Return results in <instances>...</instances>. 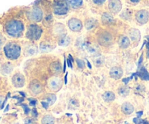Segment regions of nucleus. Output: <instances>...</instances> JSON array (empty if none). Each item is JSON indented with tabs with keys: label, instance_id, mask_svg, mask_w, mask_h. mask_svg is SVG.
Masks as SVG:
<instances>
[{
	"label": "nucleus",
	"instance_id": "5701e85b",
	"mask_svg": "<svg viewBox=\"0 0 149 124\" xmlns=\"http://www.w3.org/2000/svg\"><path fill=\"white\" fill-rule=\"evenodd\" d=\"M122 111L123 112V113H125V115H130L133 113L134 111V107L131 103H124L122 105Z\"/></svg>",
	"mask_w": 149,
	"mask_h": 124
},
{
	"label": "nucleus",
	"instance_id": "423d86ee",
	"mask_svg": "<svg viewBox=\"0 0 149 124\" xmlns=\"http://www.w3.org/2000/svg\"><path fill=\"white\" fill-rule=\"evenodd\" d=\"M107 10L113 16L118 15L123 10V2L122 0H107Z\"/></svg>",
	"mask_w": 149,
	"mask_h": 124
},
{
	"label": "nucleus",
	"instance_id": "1a4fd4ad",
	"mask_svg": "<svg viewBox=\"0 0 149 124\" xmlns=\"http://www.w3.org/2000/svg\"><path fill=\"white\" fill-rule=\"evenodd\" d=\"M67 26L73 32H80L84 27V23L79 17L72 16L67 20Z\"/></svg>",
	"mask_w": 149,
	"mask_h": 124
},
{
	"label": "nucleus",
	"instance_id": "c756f323",
	"mask_svg": "<svg viewBox=\"0 0 149 124\" xmlns=\"http://www.w3.org/2000/svg\"><path fill=\"white\" fill-rule=\"evenodd\" d=\"M42 124H55V118L50 115H46L42 118Z\"/></svg>",
	"mask_w": 149,
	"mask_h": 124
},
{
	"label": "nucleus",
	"instance_id": "0eeeda50",
	"mask_svg": "<svg viewBox=\"0 0 149 124\" xmlns=\"http://www.w3.org/2000/svg\"><path fill=\"white\" fill-rule=\"evenodd\" d=\"M134 19L140 26H143L149 21V10L147 9H140L134 12Z\"/></svg>",
	"mask_w": 149,
	"mask_h": 124
},
{
	"label": "nucleus",
	"instance_id": "58836bf2",
	"mask_svg": "<svg viewBox=\"0 0 149 124\" xmlns=\"http://www.w3.org/2000/svg\"><path fill=\"white\" fill-rule=\"evenodd\" d=\"M133 122L135 124H141L143 123V121L140 118H133Z\"/></svg>",
	"mask_w": 149,
	"mask_h": 124
},
{
	"label": "nucleus",
	"instance_id": "bb28decb",
	"mask_svg": "<svg viewBox=\"0 0 149 124\" xmlns=\"http://www.w3.org/2000/svg\"><path fill=\"white\" fill-rule=\"evenodd\" d=\"M71 42V38L68 35H64V36L59 37L58 40V44L61 46H66Z\"/></svg>",
	"mask_w": 149,
	"mask_h": 124
},
{
	"label": "nucleus",
	"instance_id": "7ed1b4c3",
	"mask_svg": "<svg viewBox=\"0 0 149 124\" xmlns=\"http://www.w3.org/2000/svg\"><path fill=\"white\" fill-rule=\"evenodd\" d=\"M71 8L65 0H53L52 3V14L58 17H64L69 13Z\"/></svg>",
	"mask_w": 149,
	"mask_h": 124
},
{
	"label": "nucleus",
	"instance_id": "f8f14e48",
	"mask_svg": "<svg viewBox=\"0 0 149 124\" xmlns=\"http://www.w3.org/2000/svg\"><path fill=\"white\" fill-rule=\"evenodd\" d=\"M11 81L13 85L15 88H22L24 87L25 84H26V78L23 74L20 73H17L13 76Z\"/></svg>",
	"mask_w": 149,
	"mask_h": 124
},
{
	"label": "nucleus",
	"instance_id": "4be33fe9",
	"mask_svg": "<svg viewBox=\"0 0 149 124\" xmlns=\"http://www.w3.org/2000/svg\"><path fill=\"white\" fill-rule=\"evenodd\" d=\"M13 69H14V67H13V64L7 62L1 65V69H0V72H1V73L3 74V75L7 76L10 75V74L13 72Z\"/></svg>",
	"mask_w": 149,
	"mask_h": 124
},
{
	"label": "nucleus",
	"instance_id": "f3484780",
	"mask_svg": "<svg viewBox=\"0 0 149 124\" xmlns=\"http://www.w3.org/2000/svg\"><path fill=\"white\" fill-rule=\"evenodd\" d=\"M53 31L59 37L66 35V29L65 26L61 23H56L53 26Z\"/></svg>",
	"mask_w": 149,
	"mask_h": 124
},
{
	"label": "nucleus",
	"instance_id": "a878e982",
	"mask_svg": "<svg viewBox=\"0 0 149 124\" xmlns=\"http://www.w3.org/2000/svg\"><path fill=\"white\" fill-rule=\"evenodd\" d=\"M103 97V100H104L105 102H107V103H109V102H112L115 100L116 98V96H115V94L113 92V91H108L104 92V94L102 96Z\"/></svg>",
	"mask_w": 149,
	"mask_h": 124
},
{
	"label": "nucleus",
	"instance_id": "6ab92c4d",
	"mask_svg": "<svg viewBox=\"0 0 149 124\" xmlns=\"http://www.w3.org/2000/svg\"><path fill=\"white\" fill-rule=\"evenodd\" d=\"M128 36L129 38L133 42H138L141 39V32L138 30V28H132L129 30L128 32Z\"/></svg>",
	"mask_w": 149,
	"mask_h": 124
},
{
	"label": "nucleus",
	"instance_id": "49530a36",
	"mask_svg": "<svg viewBox=\"0 0 149 124\" xmlns=\"http://www.w3.org/2000/svg\"><path fill=\"white\" fill-rule=\"evenodd\" d=\"M15 124H20V123H15Z\"/></svg>",
	"mask_w": 149,
	"mask_h": 124
},
{
	"label": "nucleus",
	"instance_id": "6e6552de",
	"mask_svg": "<svg viewBox=\"0 0 149 124\" xmlns=\"http://www.w3.org/2000/svg\"><path fill=\"white\" fill-rule=\"evenodd\" d=\"M97 42L102 46L107 47L113 44V36L107 30H102L97 34Z\"/></svg>",
	"mask_w": 149,
	"mask_h": 124
},
{
	"label": "nucleus",
	"instance_id": "aec40b11",
	"mask_svg": "<svg viewBox=\"0 0 149 124\" xmlns=\"http://www.w3.org/2000/svg\"><path fill=\"white\" fill-rule=\"evenodd\" d=\"M49 68H50L51 72L55 75H59L63 71L62 65L59 61H55V62H52L50 64Z\"/></svg>",
	"mask_w": 149,
	"mask_h": 124
},
{
	"label": "nucleus",
	"instance_id": "9b49d317",
	"mask_svg": "<svg viewBox=\"0 0 149 124\" xmlns=\"http://www.w3.org/2000/svg\"><path fill=\"white\" fill-rule=\"evenodd\" d=\"M63 84V82L61 78L57 76L52 77L49 81V88L51 91L57 92L61 89Z\"/></svg>",
	"mask_w": 149,
	"mask_h": 124
},
{
	"label": "nucleus",
	"instance_id": "2f4dec72",
	"mask_svg": "<svg viewBox=\"0 0 149 124\" xmlns=\"http://www.w3.org/2000/svg\"><path fill=\"white\" fill-rule=\"evenodd\" d=\"M88 52L91 55H97L98 53V49H97V46H87L86 48Z\"/></svg>",
	"mask_w": 149,
	"mask_h": 124
},
{
	"label": "nucleus",
	"instance_id": "f257e3e1",
	"mask_svg": "<svg viewBox=\"0 0 149 124\" xmlns=\"http://www.w3.org/2000/svg\"><path fill=\"white\" fill-rule=\"evenodd\" d=\"M6 33L13 38L20 37L25 30V23L18 17H10L7 19L4 25Z\"/></svg>",
	"mask_w": 149,
	"mask_h": 124
},
{
	"label": "nucleus",
	"instance_id": "412c9836",
	"mask_svg": "<svg viewBox=\"0 0 149 124\" xmlns=\"http://www.w3.org/2000/svg\"><path fill=\"white\" fill-rule=\"evenodd\" d=\"M118 44L119 45V47L122 48V49H127L130 46V39L128 36L123 35V36H121L119 38Z\"/></svg>",
	"mask_w": 149,
	"mask_h": 124
},
{
	"label": "nucleus",
	"instance_id": "7c9ffc66",
	"mask_svg": "<svg viewBox=\"0 0 149 124\" xmlns=\"http://www.w3.org/2000/svg\"><path fill=\"white\" fill-rule=\"evenodd\" d=\"M104 58L102 57H98L97 56L95 59L94 60V63L96 67H102L104 65Z\"/></svg>",
	"mask_w": 149,
	"mask_h": 124
},
{
	"label": "nucleus",
	"instance_id": "39448f33",
	"mask_svg": "<svg viewBox=\"0 0 149 124\" xmlns=\"http://www.w3.org/2000/svg\"><path fill=\"white\" fill-rule=\"evenodd\" d=\"M42 33H43V29L42 26L38 23H31L26 28V36L28 39L31 41L39 40L42 36Z\"/></svg>",
	"mask_w": 149,
	"mask_h": 124
},
{
	"label": "nucleus",
	"instance_id": "c85d7f7f",
	"mask_svg": "<svg viewBox=\"0 0 149 124\" xmlns=\"http://www.w3.org/2000/svg\"><path fill=\"white\" fill-rule=\"evenodd\" d=\"M130 91V89L127 86H122V87H119V89H118V93H119V95L124 97L129 95Z\"/></svg>",
	"mask_w": 149,
	"mask_h": 124
},
{
	"label": "nucleus",
	"instance_id": "ea45409f",
	"mask_svg": "<svg viewBox=\"0 0 149 124\" xmlns=\"http://www.w3.org/2000/svg\"><path fill=\"white\" fill-rule=\"evenodd\" d=\"M4 96L0 95V108H1V106H2V104L3 103H4Z\"/></svg>",
	"mask_w": 149,
	"mask_h": 124
},
{
	"label": "nucleus",
	"instance_id": "a18cd8bd",
	"mask_svg": "<svg viewBox=\"0 0 149 124\" xmlns=\"http://www.w3.org/2000/svg\"><path fill=\"white\" fill-rule=\"evenodd\" d=\"M143 124H149V122L145 121V122H143Z\"/></svg>",
	"mask_w": 149,
	"mask_h": 124
},
{
	"label": "nucleus",
	"instance_id": "a211bd4d",
	"mask_svg": "<svg viewBox=\"0 0 149 124\" xmlns=\"http://www.w3.org/2000/svg\"><path fill=\"white\" fill-rule=\"evenodd\" d=\"M98 23L99 22L97 19L94 18V17H89V18L85 20L84 23V26L87 30H90L95 28L98 25Z\"/></svg>",
	"mask_w": 149,
	"mask_h": 124
},
{
	"label": "nucleus",
	"instance_id": "f704fd0d",
	"mask_svg": "<svg viewBox=\"0 0 149 124\" xmlns=\"http://www.w3.org/2000/svg\"><path fill=\"white\" fill-rule=\"evenodd\" d=\"M79 104L76 100H71L69 103V107L70 108H75L76 107H78Z\"/></svg>",
	"mask_w": 149,
	"mask_h": 124
},
{
	"label": "nucleus",
	"instance_id": "2eb2a0df",
	"mask_svg": "<svg viewBox=\"0 0 149 124\" xmlns=\"http://www.w3.org/2000/svg\"><path fill=\"white\" fill-rule=\"evenodd\" d=\"M56 95L54 94H48L45 97V100L42 101V105L45 108H48L49 106L52 105L56 101Z\"/></svg>",
	"mask_w": 149,
	"mask_h": 124
},
{
	"label": "nucleus",
	"instance_id": "4c0bfd02",
	"mask_svg": "<svg viewBox=\"0 0 149 124\" xmlns=\"http://www.w3.org/2000/svg\"><path fill=\"white\" fill-rule=\"evenodd\" d=\"M4 42H5V38H4V36L0 33V48L3 46Z\"/></svg>",
	"mask_w": 149,
	"mask_h": 124
},
{
	"label": "nucleus",
	"instance_id": "b1692460",
	"mask_svg": "<svg viewBox=\"0 0 149 124\" xmlns=\"http://www.w3.org/2000/svg\"><path fill=\"white\" fill-rule=\"evenodd\" d=\"M39 47L43 52H50L55 49V46L48 42H42L39 44Z\"/></svg>",
	"mask_w": 149,
	"mask_h": 124
},
{
	"label": "nucleus",
	"instance_id": "e433bc0d",
	"mask_svg": "<svg viewBox=\"0 0 149 124\" xmlns=\"http://www.w3.org/2000/svg\"><path fill=\"white\" fill-rule=\"evenodd\" d=\"M142 0H127L128 4H131L132 6H135V5H138Z\"/></svg>",
	"mask_w": 149,
	"mask_h": 124
},
{
	"label": "nucleus",
	"instance_id": "20e7f679",
	"mask_svg": "<svg viewBox=\"0 0 149 124\" xmlns=\"http://www.w3.org/2000/svg\"><path fill=\"white\" fill-rule=\"evenodd\" d=\"M4 53L7 59L15 60L20 56L21 47L16 42H7L4 46Z\"/></svg>",
	"mask_w": 149,
	"mask_h": 124
},
{
	"label": "nucleus",
	"instance_id": "cd10ccee",
	"mask_svg": "<svg viewBox=\"0 0 149 124\" xmlns=\"http://www.w3.org/2000/svg\"><path fill=\"white\" fill-rule=\"evenodd\" d=\"M37 53V48L33 45H29L25 49V55L26 56H32Z\"/></svg>",
	"mask_w": 149,
	"mask_h": 124
},
{
	"label": "nucleus",
	"instance_id": "393cba45",
	"mask_svg": "<svg viewBox=\"0 0 149 124\" xmlns=\"http://www.w3.org/2000/svg\"><path fill=\"white\" fill-rule=\"evenodd\" d=\"M132 15H133V12L130 9H125V10H122L119 15L122 19H124L125 20H129L131 19Z\"/></svg>",
	"mask_w": 149,
	"mask_h": 124
},
{
	"label": "nucleus",
	"instance_id": "c03bdc74",
	"mask_svg": "<svg viewBox=\"0 0 149 124\" xmlns=\"http://www.w3.org/2000/svg\"><path fill=\"white\" fill-rule=\"evenodd\" d=\"M137 114H138V118H140V117H141V116H142V114H143V112L141 111V112H140V113H137Z\"/></svg>",
	"mask_w": 149,
	"mask_h": 124
},
{
	"label": "nucleus",
	"instance_id": "9d476101",
	"mask_svg": "<svg viewBox=\"0 0 149 124\" xmlns=\"http://www.w3.org/2000/svg\"><path fill=\"white\" fill-rule=\"evenodd\" d=\"M100 21L104 26H112L116 23V20L114 16L111 14L109 12H103L100 16Z\"/></svg>",
	"mask_w": 149,
	"mask_h": 124
},
{
	"label": "nucleus",
	"instance_id": "c9c22d12",
	"mask_svg": "<svg viewBox=\"0 0 149 124\" xmlns=\"http://www.w3.org/2000/svg\"><path fill=\"white\" fill-rule=\"evenodd\" d=\"M76 62H77V65H78L79 68H81V69H83V68H84V65H85V64H84V62L82 60L77 59L76 60Z\"/></svg>",
	"mask_w": 149,
	"mask_h": 124
},
{
	"label": "nucleus",
	"instance_id": "a19ab883",
	"mask_svg": "<svg viewBox=\"0 0 149 124\" xmlns=\"http://www.w3.org/2000/svg\"><path fill=\"white\" fill-rule=\"evenodd\" d=\"M23 107L25 110V113H26V114H28V113H29V108L28 107V106L26 105H23Z\"/></svg>",
	"mask_w": 149,
	"mask_h": 124
},
{
	"label": "nucleus",
	"instance_id": "37998d69",
	"mask_svg": "<svg viewBox=\"0 0 149 124\" xmlns=\"http://www.w3.org/2000/svg\"><path fill=\"white\" fill-rule=\"evenodd\" d=\"M36 100H31V102H30V105H32V106H33V105H35V104H36Z\"/></svg>",
	"mask_w": 149,
	"mask_h": 124
},
{
	"label": "nucleus",
	"instance_id": "dca6fc26",
	"mask_svg": "<svg viewBox=\"0 0 149 124\" xmlns=\"http://www.w3.org/2000/svg\"><path fill=\"white\" fill-rule=\"evenodd\" d=\"M71 10H79L84 7V0H65Z\"/></svg>",
	"mask_w": 149,
	"mask_h": 124
},
{
	"label": "nucleus",
	"instance_id": "473e14b6",
	"mask_svg": "<svg viewBox=\"0 0 149 124\" xmlns=\"http://www.w3.org/2000/svg\"><path fill=\"white\" fill-rule=\"evenodd\" d=\"M107 0H91V2L96 7H102L106 4Z\"/></svg>",
	"mask_w": 149,
	"mask_h": 124
},
{
	"label": "nucleus",
	"instance_id": "79ce46f5",
	"mask_svg": "<svg viewBox=\"0 0 149 124\" xmlns=\"http://www.w3.org/2000/svg\"><path fill=\"white\" fill-rule=\"evenodd\" d=\"M37 112H36V109L34 108L33 109V116H34V117H36L37 116Z\"/></svg>",
	"mask_w": 149,
	"mask_h": 124
},
{
	"label": "nucleus",
	"instance_id": "f03ea898",
	"mask_svg": "<svg viewBox=\"0 0 149 124\" xmlns=\"http://www.w3.org/2000/svg\"><path fill=\"white\" fill-rule=\"evenodd\" d=\"M25 15L31 23H39L43 21L45 15L42 7L39 5L32 6L25 10Z\"/></svg>",
	"mask_w": 149,
	"mask_h": 124
},
{
	"label": "nucleus",
	"instance_id": "ddd939ff",
	"mask_svg": "<svg viewBox=\"0 0 149 124\" xmlns=\"http://www.w3.org/2000/svg\"><path fill=\"white\" fill-rule=\"evenodd\" d=\"M29 89L32 94L37 95L42 92V90H43V87H42V84H41L40 81L35 79L31 81L30 84H29Z\"/></svg>",
	"mask_w": 149,
	"mask_h": 124
},
{
	"label": "nucleus",
	"instance_id": "72a5a7b5",
	"mask_svg": "<svg viewBox=\"0 0 149 124\" xmlns=\"http://www.w3.org/2000/svg\"><path fill=\"white\" fill-rule=\"evenodd\" d=\"M24 124H37L36 121L31 118H26L24 120Z\"/></svg>",
	"mask_w": 149,
	"mask_h": 124
},
{
	"label": "nucleus",
	"instance_id": "4468645a",
	"mask_svg": "<svg viewBox=\"0 0 149 124\" xmlns=\"http://www.w3.org/2000/svg\"><path fill=\"white\" fill-rule=\"evenodd\" d=\"M123 69H122V68H120V67H113V68H111L110 71H109V76H110L111 78H113V79H120V78L123 76Z\"/></svg>",
	"mask_w": 149,
	"mask_h": 124
}]
</instances>
